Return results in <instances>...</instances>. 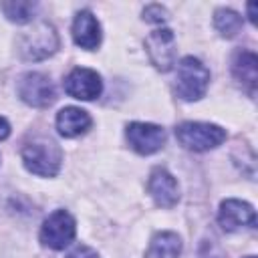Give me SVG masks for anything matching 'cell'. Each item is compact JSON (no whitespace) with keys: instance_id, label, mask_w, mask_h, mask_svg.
I'll return each mask as SVG.
<instances>
[{"instance_id":"21","label":"cell","mask_w":258,"mask_h":258,"mask_svg":"<svg viewBox=\"0 0 258 258\" xmlns=\"http://www.w3.org/2000/svg\"><path fill=\"white\" fill-rule=\"evenodd\" d=\"M248 16H250V22L254 24V22H256V4H254V2L248 4Z\"/></svg>"},{"instance_id":"23","label":"cell","mask_w":258,"mask_h":258,"mask_svg":"<svg viewBox=\"0 0 258 258\" xmlns=\"http://www.w3.org/2000/svg\"><path fill=\"white\" fill-rule=\"evenodd\" d=\"M246 258H254V256H246Z\"/></svg>"},{"instance_id":"13","label":"cell","mask_w":258,"mask_h":258,"mask_svg":"<svg viewBox=\"0 0 258 258\" xmlns=\"http://www.w3.org/2000/svg\"><path fill=\"white\" fill-rule=\"evenodd\" d=\"M91 115L81 107H64L56 115V129L62 137H79L91 127Z\"/></svg>"},{"instance_id":"11","label":"cell","mask_w":258,"mask_h":258,"mask_svg":"<svg viewBox=\"0 0 258 258\" xmlns=\"http://www.w3.org/2000/svg\"><path fill=\"white\" fill-rule=\"evenodd\" d=\"M147 191L161 208H173L179 200V187L175 177L165 167H155L147 181Z\"/></svg>"},{"instance_id":"4","label":"cell","mask_w":258,"mask_h":258,"mask_svg":"<svg viewBox=\"0 0 258 258\" xmlns=\"http://www.w3.org/2000/svg\"><path fill=\"white\" fill-rule=\"evenodd\" d=\"M20 52L26 60H42L58 48V34L52 24L40 22L20 36Z\"/></svg>"},{"instance_id":"10","label":"cell","mask_w":258,"mask_h":258,"mask_svg":"<svg viewBox=\"0 0 258 258\" xmlns=\"http://www.w3.org/2000/svg\"><path fill=\"white\" fill-rule=\"evenodd\" d=\"M218 220L220 226L226 232H236L244 226L254 228L256 226V212L248 202L242 200H224L220 204V212H218Z\"/></svg>"},{"instance_id":"9","label":"cell","mask_w":258,"mask_h":258,"mask_svg":"<svg viewBox=\"0 0 258 258\" xmlns=\"http://www.w3.org/2000/svg\"><path fill=\"white\" fill-rule=\"evenodd\" d=\"M64 91L73 99L93 101V99H97L101 95L103 83H101V77L97 75V71L85 69V67H77V69H73L67 75V79H64Z\"/></svg>"},{"instance_id":"17","label":"cell","mask_w":258,"mask_h":258,"mask_svg":"<svg viewBox=\"0 0 258 258\" xmlns=\"http://www.w3.org/2000/svg\"><path fill=\"white\" fill-rule=\"evenodd\" d=\"M242 22H244L242 16L232 8H218L214 12V24H216L218 32L222 36H226V38L236 36L240 32V28H242Z\"/></svg>"},{"instance_id":"18","label":"cell","mask_w":258,"mask_h":258,"mask_svg":"<svg viewBox=\"0 0 258 258\" xmlns=\"http://www.w3.org/2000/svg\"><path fill=\"white\" fill-rule=\"evenodd\" d=\"M143 20L161 24V22L167 20V10H165L163 6H159V4H149V6H145V10H143Z\"/></svg>"},{"instance_id":"22","label":"cell","mask_w":258,"mask_h":258,"mask_svg":"<svg viewBox=\"0 0 258 258\" xmlns=\"http://www.w3.org/2000/svg\"><path fill=\"white\" fill-rule=\"evenodd\" d=\"M202 258H224V256H222L220 252H216V250H210V252H208V254H204Z\"/></svg>"},{"instance_id":"19","label":"cell","mask_w":258,"mask_h":258,"mask_svg":"<svg viewBox=\"0 0 258 258\" xmlns=\"http://www.w3.org/2000/svg\"><path fill=\"white\" fill-rule=\"evenodd\" d=\"M67 258H99V254H97V250H93L91 246L79 244V246H75V248L69 252Z\"/></svg>"},{"instance_id":"12","label":"cell","mask_w":258,"mask_h":258,"mask_svg":"<svg viewBox=\"0 0 258 258\" xmlns=\"http://www.w3.org/2000/svg\"><path fill=\"white\" fill-rule=\"evenodd\" d=\"M73 38L77 46L93 50L101 42V24L91 10H81L73 22Z\"/></svg>"},{"instance_id":"15","label":"cell","mask_w":258,"mask_h":258,"mask_svg":"<svg viewBox=\"0 0 258 258\" xmlns=\"http://www.w3.org/2000/svg\"><path fill=\"white\" fill-rule=\"evenodd\" d=\"M181 252V240L175 232H157L145 252V258H177Z\"/></svg>"},{"instance_id":"7","label":"cell","mask_w":258,"mask_h":258,"mask_svg":"<svg viewBox=\"0 0 258 258\" xmlns=\"http://www.w3.org/2000/svg\"><path fill=\"white\" fill-rule=\"evenodd\" d=\"M145 50L151 64L157 71L167 73L175 62V34L169 28H157L149 32L145 38Z\"/></svg>"},{"instance_id":"3","label":"cell","mask_w":258,"mask_h":258,"mask_svg":"<svg viewBox=\"0 0 258 258\" xmlns=\"http://www.w3.org/2000/svg\"><path fill=\"white\" fill-rule=\"evenodd\" d=\"M175 137L179 145L189 151H210L226 139V129L214 123L185 121L175 127Z\"/></svg>"},{"instance_id":"14","label":"cell","mask_w":258,"mask_h":258,"mask_svg":"<svg viewBox=\"0 0 258 258\" xmlns=\"http://www.w3.org/2000/svg\"><path fill=\"white\" fill-rule=\"evenodd\" d=\"M256 64H258V60L252 50H240V52H236V56L232 60L234 79L240 81L242 85H246L250 93H254V87H256V77H258Z\"/></svg>"},{"instance_id":"20","label":"cell","mask_w":258,"mask_h":258,"mask_svg":"<svg viewBox=\"0 0 258 258\" xmlns=\"http://www.w3.org/2000/svg\"><path fill=\"white\" fill-rule=\"evenodd\" d=\"M8 135H10V125H8V121L4 117H0V141L6 139Z\"/></svg>"},{"instance_id":"8","label":"cell","mask_w":258,"mask_h":258,"mask_svg":"<svg viewBox=\"0 0 258 258\" xmlns=\"http://www.w3.org/2000/svg\"><path fill=\"white\" fill-rule=\"evenodd\" d=\"M127 141L131 145L133 151L141 153V155H151L155 151H159L165 145V131L159 125L153 123H139L133 121L127 125Z\"/></svg>"},{"instance_id":"1","label":"cell","mask_w":258,"mask_h":258,"mask_svg":"<svg viewBox=\"0 0 258 258\" xmlns=\"http://www.w3.org/2000/svg\"><path fill=\"white\" fill-rule=\"evenodd\" d=\"M22 161L30 173L52 177L60 169L62 151L56 145V141L48 137H36L22 147Z\"/></svg>"},{"instance_id":"16","label":"cell","mask_w":258,"mask_h":258,"mask_svg":"<svg viewBox=\"0 0 258 258\" xmlns=\"http://www.w3.org/2000/svg\"><path fill=\"white\" fill-rule=\"evenodd\" d=\"M0 8L10 22L26 24L34 18L38 4L36 2H24V0H12V2H0Z\"/></svg>"},{"instance_id":"6","label":"cell","mask_w":258,"mask_h":258,"mask_svg":"<svg viewBox=\"0 0 258 258\" xmlns=\"http://www.w3.org/2000/svg\"><path fill=\"white\" fill-rule=\"evenodd\" d=\"M18 97L30 107L44 109V107L54 103L56 93H54L52 81L46 75H42V73H24L18 79Z\"/></svg>"},{"instance_id":"2","label":"cell","mask_w":258,"mask_h":258,"mask_svg":"<svg viewBox=\"0 0 258 258\" xmlns=\"http://www.w3.org/2000/svg\"><path fill=\"white\" fill-rule=\"evenodd\" d=\"M210 85V71L200 58L185 56L177 64V79H175V95L183 101H198L206 95Z\"/></svg>"},{"instance_id":"5","label":"cell","mask_w":258,"mask_h":258,"mask_svg":"<svg viewBox=\"0 0 258 258\" xmlns=\"http://www.w3.org/2000/svg\"><path fill=\"white\" fill-rule=\"evenodd\" d=\"M75 232H77L75 218L64 210H56L42 222L40 242L52 250H62L73 242Z\"/></svg>"}]
</instances>
